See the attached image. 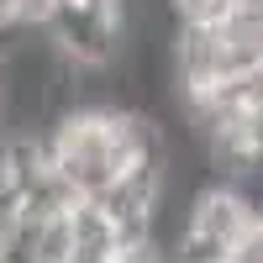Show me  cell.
Masks as SVG:
<instances>
[{"label": "cell", "instance_id": "cell-1", "mask_svg": "<svg viewBox=\"0 0 263 263\" xmlns=\"http://www.w3.org/2000/svg\"><path fill=\"white\" fill-rule=\"evenodd\" d=\"M42 37L58 48L69 69H116L126 53L116 0H58L42 21Z\"/></svg>", "mask_w": 263, "mask_h": 263}, {"label": "cell", "instance_id": "cell-2", "mask_svg": "<svg viewBox=\"0 0 263 263\" xmlns=\"http://www.w3.org/2000/svg\"><path fill=\"white\" fill-rule=\"evenodd\" d=\"M163 6L179 27H216L237 11V0H163Z\"/></svg>", "mask_w": 263, "mask_h": 263}, {"label": "cell", "instance_id": "cell-3", "mask_svg": "<svg viewBox=\"0 0 263 263\" xmlns=\"http://www.w3.org/2000/svg\"><path fill=\"white\" fill-rule=\"evenodd\" d=\"M58 0H0V32L11 27H27V32H42V21Z\"/></svg>", "mask_w": 263, "mask_h": 263}, {"label": "cell", "instance_id": "cell-4", "mask_svg": "<svg viewBox=\"0 0 263 263\" xmlns=\"http://www.w3.org/2000/svg\"><path fill=\"white\" fill-rule=\"evenodd\" d=\"M0 263H11V242H6V237H0Z\"/></svg>", "mask_w": 263, "mask_h": 263}]
</instances>
